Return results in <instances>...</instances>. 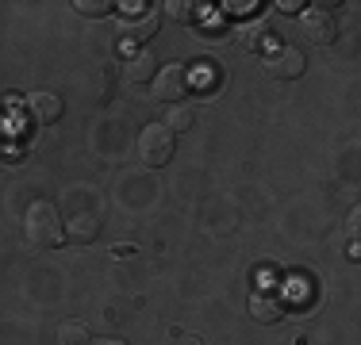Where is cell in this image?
I'll list each match as a JSON object with an SVG mask.
<instances>
[{"mask_svg": "<svg viewBox=\"0 0 361 345\" xmlns=\"http://www.w3.org/2000/svg\"><path fill=\"white\" fill-rule=\"evenodd\" d=\"M23 230H27V242H31V246H39V249H54V246H62V238H66V219L58 215V207H54V203L39 200V203H31V207H27Z\"/></svg>", "mask_w": 361, "mask_h": 345, "instance_id": "cell-1", "label": "cell"}, {"mask_svg": "<svg viewBox=\"0 0 361 345\" xmlns=\"http://www.w3.org/2000/svg\"><path fill=\"white\" fill-rule=\"evenodd\" d=\"M173 150H177V134L169 131L166 123H150L139 131V158L142 165L158 169L166 165V161H173Z\"/></svg>", "mask_w": 361, "mask_h": 345, "instance_id": "cell-2", "label": "cell"}, {"mask_svg": "<svg viewBox=\"0 0 361 345\" xmlns=\"http://www.w3.org/2000/svg\"><path fill=\"white\" fill-rule=\"evenodd\" d=\"M250 315L257 318L262 326H273V322H281L285 318V299L277 296V291H254L250 296Z\"/></svg>", "mask_w": 361, "mask_h": 345, "instance_id": "cell-6", "label": "cell"}, {"mask_svg": "<svg viewBox=\"0 0 361 345\" xmlns=\"http://www.w3.org/2000/svg\"><path fill=\"white\" fill-rule=\"evenodd\" d=\"M0 150H4V127H0Z\"/></svg>", "mask_w": 361, "mask_h": 345, "instance_id": "cell-19", "label": "cell"}, {"mask_svg": "<svg viewBox=\"0 0 361 345\" xmlns=\"http://www.w3.org/2000/svg\"><path fill=\"white\" fill-rule=\"evenodd\" d=\"M269 73L281 77V81H296V77L304 73V54H300L296 46H281L277 54L269 58Z\"/></svg>", "mask_w": 361, "mask_h": 345, "instance_id": "cell-7", "label": "cell"}, {"mask_svg": "<svg viewBox=\"0 0 361 345\" xmlns=\"http://www.w3.org/2000/svg\"><path fill=\"white\" fill-rule=\"evenodd\" d=\"M166 127L173 134H185L188 127H192V108H185V104H173L169 108V115H166Z\"/></svg>", "mask_w": 361, "mask_h": 345, "instance_id": "cell-12", "label": "cell"}, {"mask_svg": "<svg viewBox=\"0 0 361 345\" xmlns=\"http://www.w3.org/2000/svg\"><path fill=\"white\" fill-rule=\"evenodd\" d=\"M166 12H169V20H192V15H196V4H188V0H169Z\"/></svg>", "mask_w": 361, "mask_h": 345, "instance_id": "cell-14", "label": "cell"}, {"mask_svg": "<svg viewBox=\"0 0 361 345\" xmlns=\"http://www.w3.org/2000/svg\"><path fill=\"white\" fill-rule=\"evenodd\" d=\"M27 115L35 119V123H54V119H62V96H54V92H31Z\"/></svg>", "mask_w": 361, "mask_h": 345, "instance_id": "cell-8", "label": "cell"}, {"mask_svg": "<svg viewBox=\"0 0 361 345\" xmlns=\"http://www.w3.org/2000/svg\"><path fill=\"white\" fill-rule=\"evenodd\" d=\"M154 31H158V12L154 8H139V12L123 15V23H119V39L127 42H146L154 39Z\"/></svg>", "mask_w": 361, "mask_h": 345, "instance_id": "cell-5", "label": "cell"}, {"mask_svg": "<svg viewBox=\"0 0 361 345\" xmlns=\"http://www.w3.org/2000/svg\"><path fill=\"white\" fill-rule=\"evenodd\" d=\"M188 92H192V73H188L185 65H161L158 73H154V96H158L161 104H169V108H173V104H180L188 96Z\"/></svg>", "mask_w": 361, "mask_h": 345, "instance_id": "cell-3", "label": "cell"}, {"mask_svg": "<svg viewBox=\"0 0 361 345\" xmlns=\"http://www.w3.org/2000/svg\"><path fill=\"white\" fill-rule=\"evenodd\" d=\"M73 8H77L81 15H92V20H100V15H108L116 4H111V0H73Z\"/></svg>", "mask_w": 361, "mask_h": 345, "instance_id": "cell-13", "label": "cell"}, {"mask_svg": "<svg viewBox=\"0 0 361 345\" xmlns=\"http://www.w3.org/2000/svg\"><path fill=\"white\" fill-rule=\"evenodd\" d=\"M92 345H127L123 338H92Z\"/></svg>", "mask_w": 361, "mask_h": 345, "instance_id": "cell-16", "label": "cell"}, {"mask_svg": "<svg viewBox=\"0 0 361 345\" xmlns=\"http://www.w3.org/2000/svg\"><path fill=\"white\" fill-rule=\"evenodd\" d=\"M357 219H361V215L350 211V234H354V242H357Z\"/></svg>", "mask_w": 361, "mask_h": 345, "instance_id": "cell-17", "label": "cell"}, {"mask_svg": "<svg viewBox=\"0 0 361 345\" xmlns=\"http://www.w3.org/2000/svg\"><path fill=\"white\" fill-rule=\"evenodd\" d=\"M58 341L62 345H92V330L81 318H66V322L58 326Z\"/></svg>", "mask_w": 361, "mask_h": 345, "instance_id": "cell-11", "label": "cell"}, {"mask_svg": "<svg viewBox=\"0 0 361 345\" xmlns=\"http://www.w3.org/2000/svg\"><path fill=\"white\" fill-rule=\"evenodd\" d=\"M66 234H70L73 242H92L100 234V219L89 215V211H81V215H73V219H66Z\"/></svg>", "mask_w": 361, "mask_h": 345, "instance_id": "cell-10", "label": "cell"}, {"mask_svg": "<svg viewBox=\"0 0 361 345\" xmlns=\"http://www.w3.org/2000/svg\"><path fill=\"white\" fill-rule=\"evenodd\" d=\"M177 345H204V341H200V338H192V334H185V338H180Z\"/></svg>", "mask_w": 361, "mask_h": 345, "instance_id": "cell-18", "label": "cell"}, {"mask_svg": "<svg viewBox=\"0 0 361 345\" xmlns=\"http://www.w3.org/2000/svg\"><path fill=\"white\" fill-rule=\"evenodd\" d=\"M277 8H281V12H285V15H296L300 8H304V4H300V0H285V4H277Z\"/></svg>", "mask_w": 361, "mask_h": 345, "instance_id": "cell-15", "label": "cell"}, {"mask_svg": "<svg viewBox=\"0 0 361 345\" xmlns=\"http://www.w3.org/2000/svg\"><path fill=\"white\" fill-rule=\"evenodd\" d=\"M123 77L131 84H146V81H154V58L146 54V50H139V54H131L123 62Z\"/></svg>", "mask_w": 361, "mask_h": 345, "instance_id": "cell-9", "label": "cell"}, {"mask_svg": "<svg viewBox=\"0 0 361 345\" xmlns=\"http://www.w3.org/2000/svg\"><path fill=\"white\" fill-rule=\"evenodd\" d=\"M300 31H304L307 42H315V46H326V42H334V31H338V23H334V15L326 12V8H307V12L300 15Z\"/></svg>", "mask_w": 361, "mask_h": 345, "instance_id": "cell-4", "label": "cell"}]
</instances>
